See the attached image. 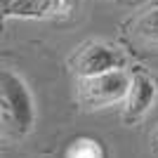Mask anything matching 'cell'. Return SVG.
I'll use <instances>...</instances> for the list:
<instances>
[{
  "label": "cell",
  "mask_w": 158,
  "mask_h": 158,
  "mask_svg": "<svg viewBox=\"0 0 158 158\" xmlns=\"http://www.w3.org/2000/svg\"><path fill=\"white\" fill-rule=\"evenodd\" d=\"M35 104L28 85L10 69H0V137L19 142L33 130Z\"/></svg>",
  "instance_id": "obj_1"
},
{
  "label": "cell",
  "mask_w": 158,
  "mask_h": 158,
  "mask_svg": "<svg viewBox=\"0 0 158 158\" xmlns=\"http://www.w3.org/2000/svg\"><path fill=\"white\" fill-rule=\"evenodd\" d=\"M130 90V73L125 69H113L106 73L78 78L76 99L85 111H102L113 104H120Z\"/></svg>",
  "instance_id": "obj_2"
},
{
  "label": "cell",
  "mask_w": 158,
  "mask_h": 158,
  "mask_svg": "<svg viewBox=\"0 0 158 158\" xmlns=\"http://www.w3.org/2000/svg\"><path fill=\"white\" fill-rule=\"evenodd\" d=\"M123 66H125V54L102 40H87L76 47L69 57V69L78 78L106 73L113 69H123Z\"/></svg>",
  "instance_id": "obj_3"
},
{
  "label": "cell",
  "mask_w": 158,
  "mask_h": 158,
  "mask_svg": "<svg viewBox=\"0 0 158 158\" xmlns=\"http://www.w3.org/2000/svg\"><path fill=\"white\" fill-rule=\"evenodd\" d=\"M158 99V85L156 80L146 73L137 71L130 76V90L125 94V109H123V120L127 125H135L139 120L144 118L146 113L153 109Z\"/></svg>",
  "instance_id": "obj_4"
},
{
  "label": "cell",
  "mask_w": 158,
  "mask_h": 158,
  "mask_svg": "<svg viewBox=\"0 0 158 158\" xmlns=\"http://www.w3.org/2000/svg\"><path fill=\"white\" fill-rule=\"evenodd\" d=\"M127 43L142 54H158V7L132 21L127 31Z\"/></svg>",
  "instance_id": "obj_5"
},
{
  "label": "cell",
  "mask_w": 158,
  "mask_h": 158,
  "mask_svg": "<svg viewBox=\"0 0 158 158\" xmlns=\"http://www.w3.org/2000/svg\"><path fill=\"white\" fill-rule=\"evenodd\" d=\"M64 158H106V149L94 137H76L66 146Z\"/></svg>",
  "instance_id": "obj_6"
},
{
  "label": "cell",
  "mask_w": 158,
  "mask_h": 158,
  "mask_svg": "<svg viewBox=\"0 0 158 158\" xmlns=\"http://www.w3.org/2000/svg\"><path fill=\"white\" fill-rule=\"evenodd\" d=\"M149 146H151V153L158 158V125L153 127V132H151V139H149Z\"/></svg>",
  "instance_id": "obj_7"
}]
</instances>
